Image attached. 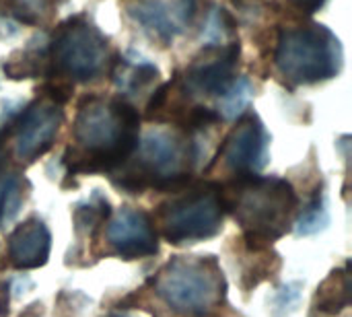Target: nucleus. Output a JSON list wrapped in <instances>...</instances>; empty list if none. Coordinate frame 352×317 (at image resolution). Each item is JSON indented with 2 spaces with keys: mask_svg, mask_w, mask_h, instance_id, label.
I'll use <instances>...</instances> for the list:
<instances>
[{
  "mask_svg": "<svg viewBox=\"0 0 352 317\" xmlns=\"http://www.w3.org/2000/svg\"><path fill=\"white\" fill-rule=\"evenodd\" d=\"M351 303V276L349 266L334 270L318 289L314 307L324 316H338Z\"/></svg>",
  "mask_w": 352,
  "mask_h": 317,
  "instance_id": "16",
  "label": "nucleus"
},
{
  "mask_svg": "<svg viewBox=\"0 0 352 317\" xmlns=\"http://www.w3.org/2000/svg\"><path fill=\"white\" fill-rule=\"evenodd\" d=\"M29 182L16 171H4L0 175V225L8 223L21 208Z\"/></svg>",
  "mask_w": 352,
  "mask_h": 317,
  "instance_id": "18",
  "label": "nucleus"
},
{
  "mask_svg": "<svg viewBox=\"0 0 352 317\" xmlns=\"http://www.w3.org/2000/svg\"><path fill=\"white\" fill-rule=\"evenodd\" d=\"M241 43L239 39L227 43H204V47L192 58L179 80L192 97H217L223 99L239 76Z\"/></svg>",
  "mask_w": 352,
  "mask_h": 317,
  "instance_id": "9",
  "label": "nucleus"
},
{
  "mask_svg": "<svg viewBox=\"0 0 352 317\" xmlns=\"http://www.w3.org/2000/svg\"><path fill=\"white\" fill-rule=\"evenodd\" d=\"M52 250L50 229L41 219H27L8 235V260L19 270L39 268L47 262Z\"/></svg>",
  "mask_w": 352,
  "mask_h": 317,
  "instance_id": "13",
  "label": "nucleus"
},
{
  "mask_svg": "<svg viewBox=\"0 0 352 317\" xmlns=\"http://www.w3.org/2000/svg\"><path fill=\"white\" fill-rule=\"evenodd\" d=\"M287 2L293 10H297L299 17H311L320 8H324L328 0H287Z\"/></svg>",
  "mask_w": 352,
  "mask_h": 317,
  "instance_id": "22",
  "label": "nucleus"
},
{
  "mask_svg": "<svg viewBox=\"0 0 352 317\" xmlns=\"http://www.w3.org/2000/svg\"><path fill=\"white\" fill-rule=\"evenodd\" d=\"M227 206L221 184H188L173 192L167 202H161L155 215V225L161 235L173 243H198L214 237L223 229Z\"/></svg>",
  "mask_w": 352,
  "mask_h": 317,
  "instance_id": "7",
  "label": "nucleus"
},
{
  "mask_svg": "<svg viewBox=\"0 0 352 317\" xmlns=\"http://www.w3.org/2000/svg\"><path fill=\"white\" fill-rule=\"evenodd\" d=\"M105 241L111 252L124 260H140L157 254V229L148 212L138 208H120L107 223Z\"/></svg>",
  "mask_w": 352,
  "mask_h": 317,
  "instance_id": "12",
  "label": "nucleus"
},
{
  "mask_svg": "<svg viewBox=\"0 0 352 317\" xmlns=\"http://www.w3.org/2000/svg\"><path fill=\"white\" fill-rule=\"evenodd\" d=\"M227 283L212 256H179L167 262L155 278L157 297L177 316H212L225 299Z\"/></svg>",
  "mask_w": 352,
  "mask_h": 317,
  "instance_id": "6",
  "label": "nucleus"
},
{
  "mask_svg": "<svg viewBox=\"0 0 352 317\" xmlns=\"http://www.w3.org/2000/svg\"><path fill=\"white\" fill-rule=\"evenodd\" d=\"M109 78L116 87L126 95H140L148 91L159 80V68L151 62H130L120 54H113L109 70Z\"/></svg>",
  "mask_w": 352,
  "mask_h": 317,
  "instance_id": "15",
  "label": "nucleus"
},
{
  "mask_svg": "<svg viewBox=\"0 0 352 317\" xmlns=\"http://www.w3.org/2000/svg\"><path fill=\"white\" fill-rule=\"evenodd\" d=\"M138 140L140 116L132 103L122 97L85 95L62 163L68 175H107L132 157Z\"/></svg>",
  "mask_w": 352,
  "mask_h": 317,
  "instance_id": "1",
  "label": "nucleus"
},
{
  "mask_svg": "<svg viewBox=\"0 0 352 317\" xmlns=\"http://www.w3.org/2000/svg\"><path fill=\"white\" fill-rule=\"evenodd\" d=\"M198 12L200 0H144L128 6V14L161 47L173 45V39L196 23Z\"/></svg>",
  "mask_w": 352,
  "mask_h": 317,
  "instance_id": "11",
  "label": "nucleus"
},
{
  "mask_svg": "<svg viewBox=\"0 0 352 317\" xmlns=\"http://www.w3.org/2000/svg\"><path fill=\"white\" fill-rule=\"evenodd\" d=\"M270 64L276 80L295 91L336 78L342 70L340 39L316 21L293 19L274 29Z\"/></svg>",
  "mask_w": 352,
  "mask_h": 317,
  "instance_id": "4",
  "label": "nucleus"
},
{
  "mask_svg": "<svg viewBox=\"0 0 352 317\" xmlns=\"http://www.w3.org/2000/svg\"><path fill=\"white\" fill-rule=\"evenodd\" d=\"M227 212L241 225L245 243L260 254L283 237L297 212L299 196L291 182L276 175H237L221 186Z\"/></svg>",
  "mask_w": 352,
  "mask_h": 317,
  "instance_id": "2",
  "label": "nucleus"
},
{
  "mask_svg": "<svg viewBox=\"0 0 352 317\" xmlns=\"http://www.w3.org/2000/svg\"><path fill=\"white\" fill-rule=\"evenodd\" d=\"M270 159V134L254 109H245L227 134L214 159L231 177L252 175L266 167Z\"/></svg>",
  "mask_w": 352,
  "mask_h": 317,
  "instance_id": "10",
  "label": "nucleus"
},
{
  "mask_svg": "<svg viewBox=\"0 0 352 317\" xmlns=\"http://www.w3.org/2000/svg\"><path fill=\"white\" fill-rule=\"evenodd\" d=\"M109 39L87 14H74L54 27L47 37V76L70 85L93 83L111 64Z\"/></svg>",
  "mask_w": 352,
  "mask_h": 317,
  "instance_id": "5",
  "label": "nucleus"
},
{
  "mask_svg": "<svg viewBox=\"0 0 352 317\" xmlns=\"http://www.w3.org/2000/svg\"><path fill=\"white\" fill-rule=\"evenodd\" d=\"M109 215H111L109 202L99 192H95L87 202H82L74 208V227L78 233L91 235L103 221L109 219Z\"/></svg>",
  "mask_w": 352,
  "mask_h": 317,
  "instance_id": "19",
  "label": "nucleus"
},
{
  "mask_svg": "<svg viewBox=\"0 0 352 317\" xmlns=\"http://www.w3.org/2000/svg\"><path fill=\"white\" fill-rule=\"evenodd\" d=\"M2 70L6 78L10 80H23V78H45L47 76V37H35L25 47L12 52L4 64Z\"/></svg>",
  "mask_w": 352,
  "mask_h": 317,
  "instance_id": "14",
  "label": "nucleus"
},
{
  "mask_svg": "<svg viewBox=\"0 0 352 317\" xmlns=\"http://www.w3.org/2000/svg\"><path fill=\"white\" fill-rule=\"evenodd\" d=\"M6 167H8V146H6L4 134H2V130H0V175L6 171Z\"/></svg>",
  "mask_w": 352,
  "mask_h": 317,
  "instance_id": "23",
  "label": "nucleus"
},
{
  "mask_svg": "<svg viewBox=\"0 0 352 317\" xmlns=\"http://www.w3.org/2000/svg\"><path fill=\"white\" fill-rule=\"evenodd\" d=\"M202 37H206L208 43L235 41L237 39V21H235V17L223 6H212L210 14L204 21Z\"/></svg>",
  "mask_w": 352,
  "mask_h": 317,
  "instance_id": "21",
  "label": "nucleus"
},
{
  "mask_svg": "<svg viewBox=\"0 0 352 317\" xmlns=\"http://www.w3.org/2000/svg\"><path fill=\"white\" fill-rule=\"evenodd\" d=\"M328 225V208L324 200L322 188H316L305 206L301 208V215L297 219V233L299 235H314L320 233Z\"/></svg>",
  "mask_w": 352,
  "mask_h": 317,
  "instance_id": "20",
  "label": "nucleus"
},
{
  "mask_svg": "<svg viewBox=\"0 0 352 317\" xmlns=\"http://www.w3.org/2000/svg\"><path fill=\"white\" fill-rule=\"evenodd\" d=\"M0 12L14 25L39 27L52 14L50 0H0Z\"/></svg>",
  "mask_w": 352,
  "mask_h": 317,
  "instance_id": "17",
  "label": "nucleus"
},
{
  "mask_svg": "<svg viewBox=\"0 0 352 317\" xmlns=\"http://www.w3.org/2000/svg\"><path fill=\"white\" fill-rule=\"evenodd\" d=\"M198 157V144L192 134L177 128H153L138 140L132 157L107 175L126 194H142L146 190L173 194L192 182Z\"/></svg>",
  "mask_w": 352,
  "mask_h": 317,
  "instance_id": "3",
  "label": "nucleus"
},
{
  "mask_svg": "<svg viewBox=\"0 0 352 317\" xmlns=\"http://www.w3.org/2000/svg\"><path fill=\"white\" fill-rule=\"evenodd\" d=\"M62 122V105L37 95V99L2 128L4 142L21 165H31L54 146Z\"/></svg>",
  "mask_w": 352,
  "mask_h": 317,
  "instance_id": "8",
  "label": "nucleus"
}]
</instances>
